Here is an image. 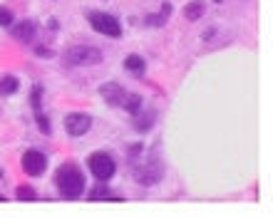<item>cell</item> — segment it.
Here are the masks:
<instances>
[{
    "label": "cell",
    "mask_w": 273,
    "mask_h": 218,
    "mask_svg": "<svg viewBox=\"0 0 273 218\" xmlns=\"http://www.w3.org/2000/svg\"><path fill=\"white\" fill-rule=\"evenodd\" d=\"M90 127H92V119H90L87 114H67V117H65V129H67V134H72V136L87 134Z\"/></svg>",
    "instance_id": "cell-7"
},
{
    "label": "cell",
    "mask_w": 273,
    "mask_h": 218,
    "mask_svg": "<svg viewBox=\"0 0 273 218\" xmlns=\"http://www.w3.org/2000/svg\"><path fill=\"white\" fill-rule=\"evenodd\" d=\"M87 166H90V171H92V176H95L97 181H109V178L114 176V171H117L114 159H112L109 154H105V151L92 154L90 161H87Z\"/></svg>",
    "instance_id": "cell-2"
},
{
    "label": "cell",
    "mask_w": 273,
    "mask_h": 218,
    "mask_svg": "<svg viewBox=\"0 0 273 218\" xmlns=\"http://www.w3.org/2000/svg\"><path fill=\"white\" fill-rule=\"evenodd\" d=\"M119 107L127 109L129 114H137V112L142 109V97H139V94H124V99H122Z\"/></svg>",
    "instance_id": "cell-14"
},
{
    "label": "cell",
    "mask_w": 273,
    "mask_h": 218,
    "mask_svg": "<svg viewBox=\"0 0 273 218\" xmlns=\"http://www.w3.org/2000/svg\"><path fill=\"white\" fill-rule=\"evenodd\" d=\"M40 97H43V87H35L33 89V107H35V112L40 109Z\"/></svg>",
    "instance_id": "cell-20"
},
{
    "label": "cell",
    "mask_w": 273,
    "mask_h": 218,
    "mask_svg": "<svg viewBox=\"0 0 273 218\" xmlns=\"http://www.w3.org/2000/svg\"><path fill=\"white\" fill-rule=\"evenodd\" d=\"M102 60V52L97 47H90V45H77V47H70L65 52V65H97Z\"/></svg>",
    "instance_id": "cell-3"
},
{
    "label": "cell",
    "mask_w": 273,
    "mask_h": 218,
    "mask_svg": "<svg viewBox=\"0 0 273 218\" xmlns=\"http://www.w3.org/2000/svg\"><path fill=\"white\" fill-rule=\"evenodd\" d=\"M90 201H100V198H109V188L107 186H95L90 193H87Z\"/></svg>",
    "instance_id": "cell-17"
},
{
    "label": "cell",
    "mask_w": 273,
    "mask_h": 218,
    "mask_svg": "<svg viewBox=\"0 0 273 218\" xmlns=\"http://www.w3.org/2000/svg\"><path fill=\"white\" fill-rule=\"evenodd\" d=\"M100 94L105 97V102H107V104H112V107H119L127 92H124L119 85H114V82H107V85H102V87H100Z\"/></svg>",
    "instance_id": "cell-8"
},
{
    "label": "cell",
    "mask_w": 273,
    "mask_h": 218,
    "mask_svg": "<svg viewBox=\"0 0 273 218\" xmlns=\"http://www.w3.org/2000/svg\"><path fill=\"white\" fill-rule=\"evenodd\" d=\"M35 119H38V127H40V131L50 134V119H48V117H45V114H43L40 109L35 112Z\"/></svg>",
    "instance_id": "cell-19"
},
{
    "label": "cell",
    "mask_w": 273,
    "mask_h": 218,
    "mask_svg": "<svg viewBox=\"0 0 273 218\" xmlns=\"http://www.w3.org/2000/svg\"><path fill=\"white\" fill-rule=\"evenodd\" d=\"M162 176H164V166H162V161H159L157 156L134 169V178H137L142 186H154V183L162 181Z\"/></svg>",
    "instance_id": "cell-4"
},
{
    "label": "cell",
    "mask_w": 273,
    "mask_h": 218,
    "mask_svg": "<svg viewBox=\"0 0 273 218\" xmlns=\"http://www.w3.org/2000/svg\"><path fill=\"white\" fill-rule=\"evenodd\" d=\"M13 13L8 10V8H0V28H10L13 25Z\"/></svg>",
    "instance_id": "cell-18"
},
{
    "label": "cell",
    "mask_w": 273,
    "mask_h": 218,
    "mask_svg": "<svg viewBox=\"0 0 273 218\" xmlns=\"http://www.w3.org/2000/svg\"><path fill=\"white\" fill-rule=\"evenodd\" d=\"M206 13V8H204V3H201V0H191V3L184 8V15H186V20H199L201 15Z\"/></svg>",
    "instance_id": "cell-12"
},
{
    "label": "cell",
    "mask_w": 273,
    "mask_h": 218,
    "mask_svg": "<svg viewBox=\"0 0 273 218\" xmlns=\"http://www.w3.org/2000/svg\"><path fill=\"white\" fill-rule=\"evenodd\" d=\"M124 67H127L129 72L139 75V72L144 70V60H142L139 55H127V57H124Z\"/></svg>",
    "instance_id": "cell-15"
},
{
    "label": "cell",
    "mask_w": 273,
    "mask_h": 218,
    "mask_svg": "<svg viewBox=\"0 0 273 218\" xmlns=\"http://www.w3.org/2000/svg\"><path fill=\"white\" fill-rule=\"evenodd\" d=\"M55 183L60 188V196L62 198H80L82 191H85V176L77 166L72 164H65L57 174H55Z\"/></svg>",
    "instance_id": "cell-1"
},
{
    "label": "cell",
    "mask_w": 273,
    "mask_h": 218,
    "mask_svg": "<svg viewBox=\"0 0 273 218\" xmlns=\"http://www.w3.org/2000/svg\"><path fill=\"white\" fill-rule=\"evenodd\" d=\"M35 52H38L40 57H53V50H50V47H38Z\"/></svg>",
    "instance_id": "cell-21"
},
{
    "label": "cell",
    "mask_w": 273,
    "mask_h": 218,
    "mask_svg": "<svg viewBox=\"0 0 273 218\" xmlns=\"http://www.w3.org/2000/svg\"><path fill=\"white\" fill-rule=\"evenodd\" d=\"M45 166H48V159H45L43 151L30 149V151L23 154V171H25V174H30V176H40V174L45 171Z\"/></svg>",
    "instance_id": "cell-6"
},
{
    "label": "cell",
    "mask_w": 273,
    "mask_h": 218,
    "mask_svg": "<svg viewBox=\"0 0 273 218\" xmlns=\"http://www.w3.org/2000/svg\"><path fill=\"white\" fill-rule=\"evenodd\" d=\"M18 87H20V82H18V77H13V75H8V77L0 80V94H3V97L15 94V92H18Z\"/></svg>",
    "instance_id": "cell-13"
},
{
    "label": "cell",
    "mask_w": 273,
    "mask_h": 218,
    "mask_svg": "<svg viewBox=\"0 0 273 218\" xmlns=\"http://www.w3.org/2000/svg\"><path fill=\"white\" fill-rule=\"evenodd\" d=\"M15 196H18L20 201H33V198H38V193H35V188H33V186H18Z\"/></svg>",
    "instance_id": "cell-16"
},
{
    "label": "cell",
    "mask_w": 273,
    "mask_h": 218,
    "mask_svg": "<svg viewBox=\"0 0 273 218\" xmlns=\"http://www.w3.org/2000/svg\"><path fill=\"white\" fill-rule=\"evenodd\" d=\"M87 18H90V25H92L97 33L109 35V38H119V35H122V25H119L112 15H107V13H90Z\"/></svg>",
    "instance_id": "cell-5"
},
{
    "label": "cell",
    "mask_w": 273,
    "mask_h": 218,
    "mask_svg": "<svg viewBox=\"0 0 273 218\" xmlns=\"http://www.w3.org/2000/svg\"><path fill=\"white\" fill-rule=\"evenodd\" d=\"M0 201H5V196H3V193H0Z\"/></svg>",
    "instance_id": "cell-22"
},
{
    "label": "cell",
    "mask_w": 273,
    "mask_h": 218,
    "mask_svg": "<svg viewBox=\"0 0 273 218\" xmlns=\"http://www.w3.org/2000/svg\"><path fill=\"white\" fill-rule=\"evenodd\" d=\"M214 3H221V0H214Z\"/></svg>",
    "instance_id": "cell-23"
},
{
    "label": "cell",
    "mask_w": 273,
    "mask_h": 218,
    "mask_svg": "<svg viewBox=\"0 0 273 218\" xmlns=\"http://www.w3.org/2000/svg\"><path fill=\"white\" fill-rule=\"evenodd\" d=\"M13 35H15V40H20V43H30V40L35 38V23H30V20L18 23V25L13 28Z\"/></svg>",
    "instance_id": "cell-9"
},
{
    "label": "cell",
    "mask_w": 273,
    "mask_h": 218,
    "mask_svg": "<svg viewBox=\"0 0 273 218\" xmlns=\"http://www.w3.org/2000/svg\"><path fill=\"white\" fill-rule=\"evenodd\" d=\"M169 15H171V5H169V3H164V5H162V10H159V15H147V18H144V23H147L149 28H162V25L169 20Z\"/></svg>",
    "instance_id": "cell-11"
},
{
    "label": "cell",
    "mask_w": 273,
    "mask_h": 218,
    "mask_svg": "<svg viewBox=\"0 0 273 218\" xmlns=\"http://www.w3.org/2000/svg\"><path fill=\"white\" fill-rule=\"evenodd\" d=\"M154 119H157V114H154L152 109H149V112H142V109H139V112L134 114V129H137V131H149L152 124H154Z\"/></svg>",
    "instance_id": "cell-10"
}]
</instances>
